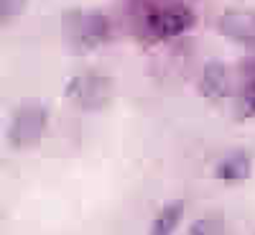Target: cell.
Masks as SVG:
<instances>
[{
	"mask_svg": "<svg viewBox=\"0 0 255 235\" xmlns=\"http://www.w3.org/2000/svg\"><path fill=\"white\" fill-rule=\"evenodd\" d=\"M61 41L72 54H92L113 38V20L97 8H67L61 13Z\"/></svg>",
	"mask_w": 255,
	"mask_h": 235,
	"instance_id": "obj_1",
	"label": "cell"
},
{
	"mask_svg": "<svg viewBox=\"0 0 255 235\" xmlns=\"http://www.w3.org/2000/svg\"><path fill=\"white\" fill-rule=\"evenodd\" d=\"M49 105L44 100H23L15 105V110L10 113L8 128H5V141L13 151H31L38 148L49 131Z\"/></svg>",
	"mask_w": 255,
	"mask_h": 235,
	"instance_id": "obj_2",
	"label": "cell"
},
{
	"mask_svg": "<svg viewBox=\"0 0 255 235\" xmlns=\"http://www.w3.org/2000/svg\"><path fill=\"white\" fill-rule=\"evenodd\" d=\"M115 84L108 74L97 69H84L77 72L64 84V97H67L77 110L82 113H100L113 102Z\"/></svg>",
	"mask_w": 255,
	"mask_h": 235,
	"instance_id": "obj_3",
	"label": "cell"
},
{
	"mask_svg": "<svg viewBox=\"0 0 255 235\" xmlns=\"http://www.w3.org/2000/svg\"><path fill=\"white\" fill-rule=\"evenodd\" d=\"M197 26V13L186 3H166L148 10L143 18V31L153 41H171L189 33Z\"/></svg>",
	"mask_w": 255,
	"mask_h": 235,
	"instance_id": "obj_4",
	"label": "cell"
},
{
	"mask_svg": "<svg viewBox=\"0 0 255 235\" xmlns=\"http://www.w3.org/2000/svg\"><path fill=\"white\" fill-rule=\"evenodd\" d=\"M217 33L232 44H255V8H230L217 20Z\"/></svg>",
	"mask_w": 255,
	"mask_h": 235,
	"instance_id": "obj_5",
	"label": "cell"
},
{
	"mask_svg": "<svg viewBox=\"0 0 255 235\" xmlns=\"http://www.w3.org/2000/svg\"><path fill=\"white\" fill-rule=\"evenodd\" d=\"M232 84H230V69L222 59H209L204 67H202V74H199V95L204 100H212V102H220L230 95Z\"/></svg>",
	"mask_w": 255,
	"mask_h": 235,
	"instance_id": "obj_6",
	"label": "cell"
},
{
	"mask_svg": "<svg viewBox=\"0 0 255 235\" xmlns=\"http://www.w3.org/2000/svg\"><path fill=\"white\" fill-rule=\"evenodd\" d=\"M215 177L225 184H240V182H248L253 177V159L248 151H243V148H238V151L227 154L217 169H215Z\"/></svg>",
	"mask_w": 255,
	"mask_h": 235,
	"instance_id": "obj_7",
	"label": "cell"
},
{
	"mask_svg": "<svg viewBox=\"0 0 255 235\" xmlns=\"http://www.w3.org/2000/svg\"><path fill=\"white\" fill-rule=\"evenodd\" d=\"M184 212H186V202L184 200L166 202L158 210V215L151 220V225H148V235H174L176 228L184 220Z\"/></svg>",
	"mask_w": 255,
	"mask_h": 235,
	"instance_id": "obj_8",
	"label": "cell"
},
{
	"mask_svg": "<svg viewBox=\"0 0 255 235\" xmlns=\"http://www.w3.org/2000/svg\"><path fill=\"white\" fill-rule=\"evenodd\" d=\"M189 235H227L225 220L220 215H202L189 225Z\"/></svg>",
	"mask_w": 255,
	"mask_h": 235,
	"instance_id": "obj_9",
	"label": "cell"
},
{
	"mask_svg": "<svg viewBox=\"0 0 255 235\" xmlns=\"http://www.w3.org/2000/svg\"><path fill=\"white\" fill-rule=\"evenodd\" d=\"M28 10V0H0V28L13 26Z\"/></svg>",
	"mask_w": 255,
	"mask_h": 235,
	"instance_id": "obj_10",
	"label": "cell"
},
{
	"mask_svg": "<svg viewBox=\"0 0 255 235\" xmlns=\"http://www.w3.org/2000/svg\"><path fill=\"white\" fill-rule=\"evenodd\" d=\"M255 115V79H250L240 92V118Z\"/></svg>",
	"mask_w": 255,
	"mask_h": 235,
	"instance_id": "obj_11",
	"label": "cell"
},
{
	"mask_svg": "<svg viewBox=\"0 0 255 235\" xmlns=\"http://www.w3.org/2000/svg\"><path fill=\"white\" fill-rule=\"evenodd\" d=\"M0 230H3V215H0Z\"/></svg>",
	"mask_w": 255,
	"mask_h": 235,
	"instance_id": "obj_12",
	"label": "cell"
}]
</instances>
